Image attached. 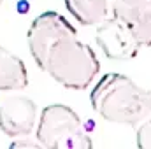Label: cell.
Instances as JSON below:
<instances>
[{
    "instance_id": "obj_1",
    "label": "cell",
    "mask_w": 151,
    "mask_h": 149,
    "mask_svg": "<svg viewBox=\"0 0 151 149\" xmlns=\"http://www.w3.org/2000/svg\"><path fill=\"white\" fill-rule=\"evenodd\" d=\"M27 40L39 69L69 90H86L100 72L95 51L79 40L74 25L60 12L39 14Z\"/></svg>"
},
{
    "instance_id": "obj_2",
    "label": "cell",
    "mask_w": 151,
    "mask_h": 149,
    "mask_svg": "<svg viewBox=\"0 0 151 149\" xmlns=\"http://www.w3.org/2000/svg\"><path fill=\"white\" fill-rule=\"evenodd\" d=\"M93 111L104 121L137 126L151 114V91L123 74H106L90 93Z\"/></svg>"
},
{
    "instance_id": "obj_3",
    "label": "cell",
    "mask_w": 151,
    "mask_h": 149,
    "mask_svg": "<svg viewBox=\"0 0 151 149\" xmlns=\"http://www.w3.org/2000/svg\"><path fill=\"white\" fill-rule=\"evenodd\" d=\"M35 139L49 149H88L93 146L79 114L65 104H51L40 111Z\"/></svg>"
},
{
    "instance_id": "obj_4",
    "label": "cell",
    "mask_w": 151,
    "mask_h": 149,
    "mask_svg": "<svg viewBox=\"0 0 151 149\" xmlns=\"http://www.w3.org/2000/svg\"><path fill=\"white\" fill-rule=\"evenodd\" d=\"M95 27H97V44L107 58L130 60L139 53L141 46L135 40L125 19L109 14Z\"/></svg>"
},
{
    "instance_id": "obj_5",
    "label": "cell",
    "mask_w": 151,
    "mask_h": 149,
    "mask_svg": "<svg viewBox=\"0 0 151 149\" xmlns=\"http://www.w3.org/2000/svg\"><path fill=\"white\" fill-rule=\"evenodd\" d=\"M37 104L23 95H11L0 102V130L7 137L30 135L37 125Z\"/></svg>"
},
{
    "instance_id": "obj_6",
    "label": "cell",
    "mask_w": 151,
    "mask_h": 149,
    "mask_svg": "<svg viewBox=\"0 0 151 149\" xmlns=\"http://www.w3.org/2000/svg\"><path fill=\"white\" fill-rule=\"evenodd\" d=\"M28 86V72L19 56L0 46V91H19Z\"/></svg>"
},
{
    "instance_id": "obj_7",
    "label": "cell",
    "mask_w": 151,
    "mask_h": 149,
    "mask_svg": "<svg viewBox=\"0 0 151 149\" xmlns=\"http://www.w3.org/2000/svg\"><path fill=\"white\" fill-rule=\"evenodd\" d=\"M69 14L84 27H95L111 14V0H63Z\"/></svg>"
},
{
    "instance_id": "obj_8",
    "label": "cell",
    "mask_w": 151,
    "mask_h": 149,
    "mask_svg": "<svg viewBox=\"0 0 151 149\" xmlns=\"http://www.w3.org/2000/svg\"><path fill=\"white\" fill-rule=\"evenodd\" d=\"M113 14V12H111ZM121 19H125L134 34L139 46H151V0L119 14H114Z\"/></svg>"
},
{
    "instance_id": "obj_9",
    "label": "cell",
    "mask_w": 151,
    "mask_h": 149,
    "mask_svg": "<svg viewBox=\"0 0 151 149\" xmlns=\"http://www.w3.org/2000/svg\"><path fill=\"white\" fill-rule=\"evenodd\" d=\"M137 126V146L141 149H151V114Z\"/></svg>"
},
{
    "instance_id": "obj_10",
    "label": "cell",
    "mask_w": 151,
    "mask_h": 149,
    "mask_svg": "<svg viewBox=\"0 0 151 149\" xmlns=\"http://www.w3.org/2000/svg\"><path fill=\"white\" fill-rule=\"evenodd\" d=\"M148 0H111V12L113 14H119L125 11H130L141 4H144Z\"/></svg>"
},
{
    "instance_id": "obj_11",
    "label": "cell",
    "mask_w": 151,
    "mask_h": 149,
    "mask_svg": "<svg viewBox=\"0 0 151 149\" xmlns=\"http://www.w3.org/2000/svg\"><path fill=\"white\" fill-rule=\"evenodd\" d=\"M18 140L11 144V148H42L40 142L37 139H30V135H21V137H16Z\"/></svg>"
},
{
    "instance_id": "obj_12",
    "label": "cell",
    "mask_w": 151,
    "mask_h": 149,
    "mask_svg": "<svg viewBox=\"0 0 151 149\" xmlns=\"http://www.w3.org/2000/svg\"><path fill=\"white\" fill-rule=\"evenodd\" d=\"M2 2H4V0H0V5H2Z\"/></svg>"
}]
</instances>
